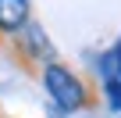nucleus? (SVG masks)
<instances>
[{
	"mask_svg": "<svg viewBox=\"0 0 121 118\" xmlns=\"http://www.w3.org/2000/svg\"><path fill=\"white\" fill-rule=\"evenodd\" d=\"M39 82L50 97V104H57L64 114H78V111H96L100 107V86L82 75L78 68H71L68 61H50L39 72Z\"/></svg>",
	"mask_w": 121,
	"mask_h": 118,
	"instance_id": "nucleus-1",
	"label": "nucleus"
},
{
	"mask_svg": "<svg viewBox=\"0 0 121 118\" xmlns=\"http://www.w3.org/2000/svg\"><path fill=\"white\" fill-rule=\"evenodd\" d=\"M7 57H11V65L22 72V75H29V79H39V72H43V65H50V61H57V47H53V39H50V32L32 18L7 47Z\"/></svg>",
	"mask_w": 121,
	"mask_h": 118,
	"instance_id": "nucleus-2",
	"label": "nucleus"
},
{
	"mask_svg": "<svg viewBox=\"0 0 121 118\" xmlns=\"http://www.w3.org/2000/svg\"><path fill=\"white\" fill-rule=\"evenodd\" d=\"M32 22V0H0V50Z\"/></svg>",
	"mask_w": 121,
	"mask_h": 118,
	"instance_id": "nucleus-3",
	"label": "nucleus"
},
{
	"mask_svg": "<svg viewBox=\"0 0 121 118\" xmlns=\"http://www.w3.org/2000/svg\"><path fill=\"white\" fill-rule=\"evenodd\" d=\"M100 97L107 100V107H110V111H117V114H121V82H117V79H107V82H103V90H100Z\"/></svg>",
	"mask_w": 121,
	"mask_h": 118,
	"instance_id": "nucleus-4",
	"label": "nucleus"
},
{
	"mask_svg": "<svg viewBox=\"0 0 121 118\" xmlns=\"http://www.w3.org/2000/svg\"><path fill=\"white\" fill-rule=\"evenodd\" d=\"M96 72H100V79L107 82V79H117V72H114V57H110V50H103L100 57H96Z\"/></svg>",
	"mask_w": 121,
	"mask_h": 118,
	"instance_id": "nucleus-5",
	"label": "nucleus"
},
{
	"mask_svg": "<svg viewBox=\"0 0 121 118\" xmlns=\"http://www.w3.org/2000/svg\"><path fill=\"white\" fill-rule=\"evenodd\" d=\"M110 57H114V72H117V82H121V36H117V43L110 47Z\"/></svg>",
	"mask_w": 121,
	"mask_h": 118,
	"instance_id": "nucleus-6",
	"label": "nucleus"
},
{
	"mask_svg": "<svg viewBox=\"0 0 121 118\" xmlns=\"http://www.w3.org/2000/svg\"><path fill=\"white\" fill-rule=\"evenodd\" d=\"M50 118H68V114H64V111H60L57 104H50Z\"/></svg>",
	"mask_w": 121,
	"mask_h": 118,
	"instance_id": "nucleus-7",
	"label": "nucleus"
},
{
	"mask_svg": "<svg viewBox=\"0 0 121 118\" xmlns=\"http://www.w3.org/2000/svg\"><path fill=\"white\" fill-rule=\"evenodd\" d=\"M0 118H7V114H0Z\"/></svg>",
	"mask_w": 121,
	"mask_h": 118,
	"instance_id": "nucleus-8",
	"label": "nucleus"
},
{
	"mask_svg": "<svg viewBox=\"0 0 121 118\" xmlns=\"http://www.w3.org/2000/svg\"><path fill=\"white\" fill-rule=\"evenodd\" d=\"M0 114H4V111H0Z\"/></svg>",
	"mask_w": 121,
	"mask_h": 118,
	"instance_id": "nucleus-9",
	"label": "nucleus"
}]
</instances>
